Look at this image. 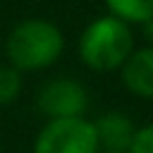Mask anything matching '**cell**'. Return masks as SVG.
Here are the masks:
<instances>
[{
  "mask_svg": "<svg viewBox=\"0 0 153 153\" xmlns=\"http://www.w3.org/2000/svg\"><path fill=\"white\" fill-rule=\"evenodd\" d=\"M62 33L53 22L26 19L12 29L7 36V57L10 67L17 72H33L50 67L62 53Z\"/></svg>",
  "mask_w": 153,
  "mask_h": 153,
  "instance_id": "6da1fadb",
  "label": "cell"
},
{
  "mask_svg": "<svg viewBox=\"0 0 153 153\" xmlns=\"http://www.w3.org/2000/svg\"><path fill=\"white\" fill-rule=\"evenodd\" d=\"M134 50V36L129 26L108 14L91 22L79 38V55L86 67L96 72H112L127 62Z\"/></svg>",
  "mask_w": 153,
  "mask_h": 153,
  "instance_id": "7a4b0ae2",
  "label": "cell"
},
{
  "mask_svg": "<svg viewBox=\"0 0 153 153\" xmlns=\"http://www.w3.org/2000/svg\"><path fill=\"white\" fill-rule=\"evenodd\" d=\"M33 153H98L93 124L84 117L50 120L36 136Z\"/></svg>",
  "mask_w": 153,
  "mask_h": 153,
  "instance_id": "3957f363",
  "label": "cell"
},
{
  "mask_svg": "<svg viewBox=\"0 0 153 153\" xmlns=\"http://www.w3.org/2000/svg\"><path fill=\"white\" fill-rule=\"evenodd\" d=\"M38 108L50 120L81 117L88 108V93L74 79H55V81H48L41 88Z\"/></svg>",
  "mask_w": 153,
  "mask_h": 153,
  "instance_id": "277c9868",
  "label": "cell"
},
{
  "mask_svg": "<svg viewBox=\"0 0 153 153\" xmlns=\"http://www.w3.org/2000/svg\"><path fill=\"white\" fill-rule=\"evenodd\" d=\"M93 131L98 139V148L103 146L108 153H127L136 134L131 120L122 112H105L93 124Z\"/></svg>",
  "mask_w": 153,
  "mask_h": 153,
  "instance_id": "5b68a950",
  "label": "cell"
},
{
  "mask_svg": "<svg viewBox=\"0 0 153 153\" xmlns=\"http://www.w3.org/2000/svg\"><path fill=\"white\" fill-rule=\"evenodd\" d=\"M122 79L131 93L153 98V48L151 45L131 50V55L122 65Z\"/></svg>",
  "mask_w": 153,
  "mask_h": 153,
  "instance_id": "8992f818",
  "label": "cell"
},
{
  "mask_svg": "<svg viewBox=\"0 0 153 153\" xmlns=\"http://www.w3.org/2000/svg\"><path fill=\"white\" fill-rule=\"evenodd\" d=\"M112 17L127 22H148L153 17V0H105Z\"/></svg>",
  "mask_w": 153,
  "mask_h": 153,
  "instance_id": "52a82bcc",
  "label": "cell"
},
{
  "mask_svg": "<svg viewBox=\"0 0 153 153\" xmlns=\"http://www.w3.org/2000/svg\"><path fill=\"white\" fill-rule=\"evenodd\" d=\"M22 91V76L14 67L2 65L0 67V105H10Z\"/></svg>",
  "mask_w": 153,
  "mask_h": 153,
  "instance_id": "ba28073f",
  "label": "cell"
},
{
  "mask_svg": "<svg viewBox=\"0 0 153 153\" xmlns=\"http://www.w3.org/2000/svg\"><path fill=\"white\" fill-rule=\"evenodd\" d=\"M127 153H153V124H146V127L136 129Z\"/></svg>",
  "mask_w": 153,
  "mask_h": 153,
  "instance_id": "9c48e42d",
  "label": "cell"
},
{
  "mask_svg": "<svg viewBox=\"0 0 153 153\" xmlns=\"http://www.w3.org/2000/svg\"><path fill=\"white\" fill-rule=\"evenodd\" d=\"M143 36H146V41H148L151 48H153V17H151L148 22H143Z\"/></svg>",
  "mask_w": 153,
  "mask_h": 153,
  "instance_id": "30bf717a",
  "label": "cell"
},
{
  "mask_svg": "<svg viewBox=\"0 0 153 153\" xmlns=\"http://www.w3.org/2000/svg\"><path fill=\"white\" fill-rule=\"evenodd\" d=\"M105 153H108V151H105Z\"/></svg>",
  "mask_w": 153,
  "mask_h": 153,
  "instance_id": "8fae6325",
  "label": "cell"
}]
</instances>
